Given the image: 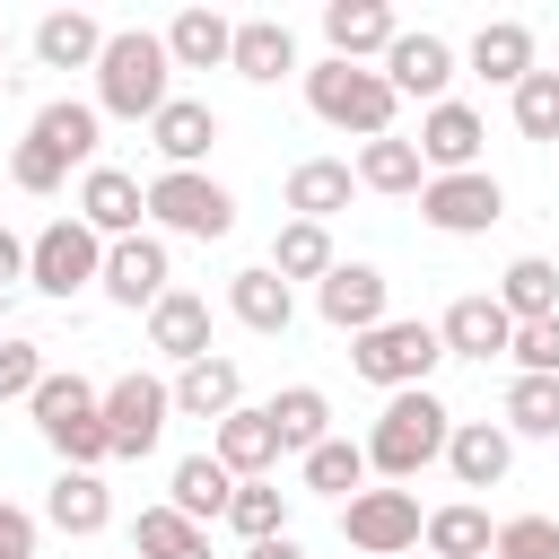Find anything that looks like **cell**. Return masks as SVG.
<instances>
[{
  "mask_svg": "<svg viewBox=\"0 0 559 559\" xmlns=\"http://www.w3.org/2000/svg\"><path fill=\"white\" fill-rule=\"evenodd\" d=\"M166 105H175V52H166V35H148V26L105 35V61H96V114L157 122Z\"/></svg>",
  "mask_w": 559,
  "mask_h": 559,
  "instance_id": "obj_1",
  "label": "cell"
},
{
  "mask_svg": "<svg viewBox=\"0 0 559 559\" xmlns=\"http://www.w3.org/2000/svg\"><path fill=\"white\" fill-rule=\"evenodd\" d=\"M35 428H44V445H52L70 472H96V463H114V437H105V393H96L79 367L35 384Z\"/></svg>",
  "mask_w": 559,
  "mask_h": 559,
  "instance_id": "obj_2",
  "label": "cell"
},
{
  "mask_svg": "<svg viewBox=\"0 0 559 559\" xmlns=\"http://www.w3.org/2000/svg\"><path fill=\"white\" fill-rule=\"evenodd\" d=\"M445 437H454V411H445L428 384H411V393H393V402L376 411L367 463H376L384 480H411V472H428V463L445 454Z\"/></svg>",
  "mask_w": 559,
  "mask_h": 559,
  "instance_id": "obj_3",
  "label": "cell"
},
{
  "mask_svg": "<svg viewBox=\"0 0 559 559\" xmlns=\"http://www.w3.org/2000/svg\"><path fill=\"white\" fill-rule=\"evenodd\" d=\"M306 105L332 122V131H358V140H393V79L367 70V61H314L306 70Z\"/></svg>",
  "mask_w": 559,
  "mask_h": 559,
  "instance_id": "obj_4",
  "label": "cell"
},
{
  "mask_svg": "<svg viewBox=\"0 0 559 559\" xmlns=\"http://www.w3.org/2000/svg\"><path fill=\"white\" fill-rule=\"evenodd\" d=\"M445 358V341H437V323H419V314H384L376 332H358L349 341V367L367 376V384H384V393H411V384H428V367Z\"/></svg>",
  "mask_w": 559,
  "mask_h": 559,
  "instance_id": "obj_5",
  "label": "cell"
},
{
  "mask_svg": "<svg viewBox=\"0 0 559 559\" xmlns=\"http://www.w3.org/2000/svg\"><path fill=\"white\" fill-rule=\"evenodd\" d=\"M148 218H157V227H175V236L218 245V236L236 227V192H227V183H210L201 166H166V175L148 183Z\"/></svg>",
  "mask_w": 559,
  "mask_h": 559,
  "instance_id": "obj_6",
  "label": "cell"
},
{
  "mask_svg": "<svg viewBox=\"0 0 559 559\" xmlns=\"http://www.w3.org/2000/svg\"><path fill=\"white\" fill-rule=\"evenodd\" d=\"M341 533H349L358 559H411L419 533H428V515H419L411 489H358V498L341 507Z\"/></svg>",
  "mask_w": 559,
  "mask_h": 559,
  "instance_id": "obj_7",
  "label": "cell"
},
{
  "mask_svg": "<svg viewBox=\"0 0 559 559\" xmlns=\"http://www.w3.org/2000/svg\"><path fill=\"white\" fill-rule=\"evenodd\" d=\"M26 280H35L44 297H79L87 280H105V236H96L87 218H52V227L35 236V262H26Z\"/></svg>",
  "mask_w": 559,
  "mask_h": 559,
  "instance_id": "obj_8",
  "label": "cell"
},
{
  "mask_svg": "<svg viewBox=\"0 0 559 559\" xmlns=\"http://www.w3.org/2000/svg\"><path fill=\"white\" fill-rule=\"evenodd\" d=\"M166 419H175V384H157L140 367L105 384V437H114V454H148L166 437Z\"/></svg>",
  "mask_w": 559,
  "mask_h": 559,
  "instance_id": "obj_9",
  "label": "cell"
},
{
  "mask_svg": "<svg viewBox=\"0 0 559 559\" xmlns=\"http://www.w3.org/2000/svg\"><path fill=\"white\" fill-rule=\"evenodd\" d=\"M419 218L437 227V236H480V227H498L507 218V192H498V175H428V192H419Z\"/></svg>",
  "mask_w": 559,
  "mask_h": 559,
  "instance_id": "obj_10",
  "label": "cell"
},
{
  "mask_svg": "<svg viewBox=\"0 0 559 559\" xmlns=\"http://www.w3.org/2000/svg\"><path fill=\"white\" fill-rule=\"evenodd\" d=\"M314 306H323V323H332V332H349V341H358V332H376V323H384V271H376V262H332V280L314 288Z\"/></svg>",
  "mask_w": 559,
  "mask_h": 559,
  "instance_id": "obj_11",
  "label": "cell"
},
{
  "mask_svg": "<svg viewBox=\"0 0 559 559\" xmlns=\"http://www.w3.org/2000/svg\"><path fill=\"white\" fill-rule=\"evenodd\" d=\"M384 79H393V96H428V105H445V79H454V44L445 35H393V52H384Z\"/></svg>",
  "mask_w": 559,
  "mask_h": 559,
  "instance_id": "obj_12",
  "label": "cell"
},
{
  "mask_svg": "<svg viewBox=\"0 0 559 559\" xmlns=\"http://www.w3.org/2000/svg\"><path fill=\"white\" fill-rule=\"evenodd\" d=\"M140 210H148V183H131L122 166H87V183H79V218H87L105 245L140 236Z\"/></svg>",
  "mask_w": 559,
  "mask_h": 559,
  "instance_id": "obj_13",
  "label": "cell"
},
{
  "mask_svg": "<svg viewBox=\"0 0 559 559\" xmlns=\"http://www.w3.org/2000/svg\"><path fill=\"white\" fill-rule=\"evenodd\" d=\"M114 306H157L166 297V245L157 236H122V245H105V280H96Z\"/></svg>",
  "mask_w": 559,
  "mask_h": 559,
  "instance_id": "obj_14",
  "label": "cell"
},
{
  "mask_svg": "<svg viewBox=\"0 0 559 559\" xmlns=\"http://www.w3.org/2000/svg\"><path fill=\"white\" fill-rule=\"evenodd\" d=\"M437 341H445V358H507L515 349V314L498 297H454L445 323H437Z\"/></svg>",
  "mask_w": 559,
  "mask_h": 559,
  "instance_id": "obj_15",
  "label": "cell"
},
{
  "mask_svg": "<svg viewBox=\"0 0 559 559\" xmlns=\"http://www.w3.org/2000/svg\"><path fill=\"white\" fill-rule=\"evenodd\" d=\"M480 140H489V131H480V114L445 96V105H428V122H419V166H428V175H472Z\"/></svg>",
  "mask_w": 559,
  "mask_h": 559,
  "instance_id": "obj_16",
  "label": "cell"
},
{
  "mask_svg": "<svg viewBox=\"0 0 559 559\" xmlns=\"http://www.w3.org/2000/svg\"><path fill=\"white\" fill-rule=\"evenodd\" d=\"M393 35H402V26H393L384 0H332V9H323V44H332V61H367V52L384 61Z\"/></svg>",
  "mask_w": 559,
  "mask_h": 559,
  "instance_id": "obj_17",
  "label": "cell"
},
{
  "mask_svg": "<svg viewBox=\"0 0 559 559\" xmlns=\"http://www.w3.org/2000/svg\"><path fill=\"white\" fill-rule=\"evenodd\" d=\"M148 349H166L175 367L210 358V297H192V288H166V297L148 306Z\"/></svg>",
  "mask_w": 559,
  "mask_h": 559,
  "instance_id": "obj_18",
  "label": "cell"
},
{
  "mask_svg": "<svg viewBox=\"0 0 559 559\" xmlns=\"http://www.w3.org/2000/svg\"><path fill=\"white\" fill-rule=\"evenodd\" d=\"M445 463H454V480H463V489H498V480H507V463H515V437H507L498 419H454Z\"/></svg>",
  "mask_w": 559,
  "mask_h": 559,
  "instance_id": "obj_19",
  "label": "cell"
},
{
  "mask_svg": "<svg viewBox=\"0 0 559 559\" xmlns=\"http://www.w3.org/2000/svg\"><path fill=\"white\" fill-rule=\"evenodd\" d=\"M175 411L183 419H227V411H245V376H236V358H192L183 376H175Z\"/></svg>",
  "mask_w": 559,
  "mask_h": 559,
  "instance_id": "obj_20",
  "label": "cell"
},
{
  "mask_svg": "<svg viewBox=\"0 0 559 559\" xmlns=\"http://www.w3.org/2000/svg\"><path fill=\"white\" fill-rule=\"evenodd\" d=\"M210 454H218L236 480H262V472L280 463V428H271V411H227L218 437H210Z\"/></svg>",
  "mask_w": 559,
  "mask_h": 559,
  "instance_id": "obj_21",
  "label": "cell"
},
{
  "mask_svg": "<svg viewBox=\"0 0 559 559\" xmlns=\"http://www.w3.org/2000/svg\"><path fill=\"white\" fill-rule=\"evenodd\" d=\"M227 70H236V79H253V87H271V79H288V70H297V35H288L280 17H245V26H236Z\"/></svg>",
  "mask_w": 559,
  "mask_h": 559,
  "instance_id": "obj_22",
  "label": "cell"
},
{
  "mask_svg": "<svg viewBox=\"0 0 559 559\" xmlns=\"http://www.w3.org/2000/svg\"><path fill=\"white\" fill-rule=\"evenodd\" d=\"M472 70H480L489 87H524V79H533V26H524V17H489V26L472 35Z\"/></svg>",
  "mask_w": 559,
  "mask_h": 559,
  "instance_id": "obj_23",
  "label": "cell"
},
{
  "mask_svg": "<svg viewBox=\"0 0 559 559\" xmlns=\"http://www.w3.org/2000/svg\"><path fill=\"white\" fill-rule=\"evenodd\" d=\"M148 140H157V157H166V166H201V157L218 148V114H210L201 96H175V105L148 122Z\"/></svg>",
  "mask_w": 559,
  "mask_h": 559,
  "instance_id": "obj_24",
  "label": "cell"
},
{
  "mask_svg": "<svg viewBox=\"0 0 559 559\" xmlns=\"http://www.w3.org/2000/svg\"><path fill=\"white\" fill-rule=\"evenodd\" d=\"M227 314H236L245 332H288L297 297H288V280H280L271 262H253V271H236V280H227Z\"/></svg>",
  "mask_w": 559,
  "mask_h": 559,
  "instance_id": "obj_25",
  "label": "cell"
},
{
  "mask_svg": "<svg viewBox=\"0 0 559 559\" xmlns=\"http://www.w3.org/2000/svg\"><path fill=\"white\" fill-rule=\"evenodd\" d=\"M419 550H428V559H498V524H489L472 498H454V507H437V515H428Z\"/></svg>",
  "mask_w": 559,
  "mask_h": 559,
  "instance_id": "obj_26",
  "label": "cell"
},
{
  "mask_svg": "<svg viewBox=\"0 0 559 559\" xmlns=\"http://www.w3.org/2000/svg\"><path fill=\"white\" fill-rule=\"evenodd\" d=\"M35 61H44V70H96V61H105V26L79 17V9H52V17L35 26Z\"/></svg>",
  "mask_w": 559,
  "mask_h": 559,
  "instance_id": "obj_27",
  "label": "cell"
},
{
  "mask_svg": "<svg viewBox=\"0 0 559 559\" xmlns=\"http://www.w3.org/2000/svg\"><path fill=\"white\" fill-rule=\"evenodd\" d=\"M166 489H175L166 507H175V515H192V524H201V515H227V507H236V472H227L218 454H183Z\"/></svg>",
  "mask_w": 559,
  "mask_h": 559,
  "instance_id": "obj_28",
  "label": "cell"
},
{
  "mask_svg": "<svg viewBox=\"0 0 559 559\" xmlns=\"http://www.w3.org/2000/svg\"><path fill=\"white\" fill-rule=\"evenodd\" d=\"M96 122H105L96 105H79V96H52V105L35 114V131H26V140H44L61 166H87V157H96Z\"/></svg>",
  "mask_w": 559,
  "mask_h": 559,
  "instance_id": "obj_29",
  "label": "cell"
},
{
  "mask_svg": "<svg viewBox=\"0 0 559 559\" xmlns=\"http://www.w3.org/2000/svg\"><path fill=\"white\" fill-rule=\"evenodd\" d=\"M349 192H358V175L341 166V157H306V166H288V210L297 218H332V210H349Z\"/></svg>",
  "mask_w": 559,
  "mask_h": 559,
  "instance_id": "obj_30",
  "label": "cell"
},
{
  "mask_svg": "<svg viewBox=\"0 0 559 559\" xmlns=\"http://www.w3.org/2000/svg\"><path fill=\"white\" fill-rule=\"evenodd\" d=\"M44 515H52V533H79V542H87V533H105V524H114V498H105V480H96V472H61V480H52V498H44Z\"/></svg>",
  "mask_w": 559,
  "mask_h": 559,
  "instance_id": "obj_31",
  "label": "cell"
},
{
  "mask_svg": "<svg viewBox=\"0 0 559 559\" xmlns=\"http://www.w3.org/2000/svg\"><path fill=\"white\" fill-rule=\"evenodd\" d=\"M332 262H341V253H332V227H314V218H288V227L271 236V271H280V280H314V288H323Z\"/></svg>",
  "mask_w": 559,
  "mask_h": 559,
  "instance_id": "obj_32",
  "label": "cell"
},
{
  "mask_svg": "<svg viewBox=\"0 0 559 559\" xmlns=\"http://www.w3.org/2000/svg\"><path fill=\"white\" fill-rule=\"evenodd\" d=\"M498 306H507L515 323H542V314H559V262H542V253H515V262H507V280H498Z\"/></svg>",
  "mask_w": 559,
  "mask_h": 559,
  "instance_id": "obj_33",
  "label": "cell"
},
{
  "mask_svg": "<svg viewBox=\"0 0 559 559\" xmlns=\"http://www.w3.org/2000/svg\"><path fill=\"white\" fill-rule=\"evenodd\" d=\"M271 411V428H280V454H314L323 437H332V402L314 393V384H288L280 402H262Z\"/></svg>",
  "mask_w": 559,
  "mask_h": 559,
  "instance_id": "obj_34",
  "label": "cell"
},
{
  "mask_svg": "<svg viewBox=\"0 0 559 559\" xmlns=\"http://www.w3.org/2000/svg\"><path fill=\"white\" fill-rule=\"evenodd\" d=\"M166 52H175V70H210V61L236 52V26H227L218 9H183V17L166 26Z\"/></svg>",
  "mask_w": 559,
  "mask_h": 559,
  "instance_id": "obj_35",
  "label": "cell"
},
{
  "mask_svg": "<svg viewBox=\"0 0 559 559\" xmlns=\"http://www.w3.org/2000/svg\"><path fill=\"white\" fill-rule=\"evenodd\" d=\"M131 550H140V559H210V533H201L192 515H175V507H140Z\"/></svg>",
  "mask_w": 559,
  "mask_h": 559,
  "instance_id": "obj_36",
  "label": "cell"
},
{
  "mask_svg": "<svg viewBox=\"0 0 559 559\" xmlns=\"http://www.w3.org/2000/svg\"><path fill=\"white\" fill-rule=\"evenodd\" d=\"M358 183H367V192H428L419 140H367V148H358Z\"/></svg>",
  "mask_w": 559,
  "mask_h": 559,
  "instance_id": "obj_37",
  "label": "cell"
},
{
  "mask_svg": "<svg viewBox=\"0 0 559 559\" xmlns=\"http://www.w3.org/2000/svg\"><path fill=\"white\" fill-rule=\"evenodd\" d=\"M358 480H367V445H349V437H323L314 454H306V489H323V498H358Z\"/></svg>",
  "mask_w": 559,
  "mask_h": 559,
  "instance_id": "obj_38",
  "label": "cell"
},
{
  "mask_svg": "<svg viewBox=\"0 0 559 559\" xmlns=\"http://www.w3.org/2000/svg\"><path fill=\"white\" fill-rule=\"evenodd\" d=\"M507 428L515 437H559V376H515L507 384Z\"/></svg>",
  "mask_w": 559,
  "mask_h": 559,
  "instance_id": "obj_39",
  "label": "cell"
},
{
  "mask_svg": "<svg viewBox=\"0 0 559 559\" xmlns=\"http://www.w3.org/2000/svg\"><path fill=\"white\" fill-rule=\"evenodd\" d=\"M227 524H236L245 542H271V533H288V498H280L271 480H236V507H227Z\"/></svg>",
  "mask_w": 559,
  "mask_h": 559,
  "instance_id": "obj_40",
  "label": "cell"
},
{
  "mask_svg": "<svg viewBox=\"0 0 559 559\" xmlns=\"http://www.w3.org/2000/svg\"><path fill=\"white\" fill-rule=\"evenodd\" d=\"M515 131L524 140H559V70H533L515 87Z\"/></svg>",
  "mask_w": 559,
  "mask_h": 559,
  "instance_id": "obj_41",
  "label": "cell"
},
{
  "mask_svg": "<svg viewBox=\"0 0 559 559\" xmlns=\"http://www.w3.org/2000/svg\"><path fill=\"white\" fill-rule=\"evenodd\" d=\"M498 559H559V515H507Z\"/></svg>",
  "mask_w": 559,
  "mask_h": 559,
  "instance_id": "obj_42",
  "label": "cell"
},
{
  "mask_svg": "<svg viewBox=\"0 0 559 559\" xmlns=\"http://www.w3.org/2000/svg\"><path fill=\"white\" fill-rule=\"evenodd\" d=\"M515 376H559V314H542V323H515Z\"/></svg>",
  "mask_w": 559,
  "mask_h": 559,
  "instance_id": "obj_43",
  "label": "cell"
},
{
  "mask_svg": "<svg viewBox=\"0 0 559 559\" xmlns=\"http://www.w3.org/2000/svg\"><path fill=\"white\" fill-rule=\"evenodd\" d=\"M44 376H52V367H44L35 341H0V402H35Z\"/></svg>",
  "mask_w": 559,
  "mask_h": 559,
  "instance_id": "obj_44",
  "label": "cell"
},
{
  "mask_svg": "<svg viewBox=\"0 0 559 559\" xmlns=\"http://www.w3.org/2000/svg\"><path fill=\"white\" fill-rule=\"evenodd\" d=\"M61 175H70V166H61L44 140H17V157H9V183H17V192H61Z\"/></svg>",
  "mask_w": 559,
  "mask_h": 559,
  "instance_id": "obj_45",
  "label": "cell"
},
{
  "mask_svg": "<svg viewBox=\"0 0 559 559\" xmlns=\"http://www.w3.org/2000/svg\"><path fill=\"white\" fill-rule=\"evenodd\" d=\"M0 559H35V515L0 498Z\"/></svg>",
  "mask_w": 559,
  "mask_h": 559,
  "instance_id": "obj_46",
  "label": "cell"
},
{
  "mask_svg": "<svg viewBox=\"0 0 559 559\" xmlns=\"http://www.w3.org/2000/svg\"><path fill=\"white\" fill-rule=\"evenodd\" d=\"M26 262H35V245H17V236L0 227V288H17V280H26Z\"/></svg>",
  "mask_w": 559,
  "mask_h": 559,
  "instance_id": "obj_47",
  "label": "cell"
},
{
  "mask_svg": "<svg viewBox=\"0 0 559 559\" xmlns=\"http://www.w3.org/2000/svg\"><path fill=\"white\" fill-rule=\"evenodd\" d=\"M245 559H306V550H297L288 533H271V542H245Z\"/></svg>",
  "mask_w": 559,
  "mask_h": 559,
  "instance_id": "obj_48",
  "label": "cell"
},
{
  "mask_svg": "<svg viewBox=\"0 0 559 559\" xmlns=\"http://www.w3.org/2000/svg\"><path fill=\"white\" fill-rule=\"evenodd\" d=\"M0 52H9V35H0Z\"/></svg>",
  "mask_w": 559,
  "mask_h": 559,
  "instance_id": "obj_49",
  "label": "cell"
},
{
  "mask_svg": "<svg viewBox=\"0 0 559 559\" xmlns=\"http://www.w3.org/2000/svg\"><path fill=\"white\" fill-rule=\"evenodd\" d=\"M411 559H428V550H411Z\"/></svg>",
  "mask_w": 559,
  "mask_h": 559,
  "instance_id": "obj_50",
  "label": "cell"
}]
</instances>
